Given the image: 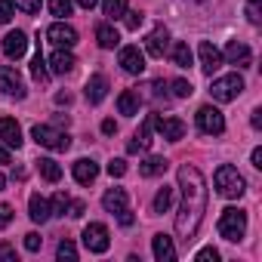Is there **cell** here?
Instances as JSON below:
<instances>
[{
  "instance_id": "cell-14",
  "label": "cell",
  "mask_w": 262,
  "mask_h": 262,
  "mask_svg": "<svg viewBox=\"0 0 262 262\" xmlns=\"http://www.w3.org/2000/svg\"><path fill=\"white\" fill-rule=\"evenodd\" d=\"M0 139L10 148H22V126L13 117H0Z\"/></svg>"
},
{
  "instance_id": "cell-50",
  "label": "cell",
  "mask_w": 262,
  "mask_h": 262,
  "mask_svg": "<svg viewBox=\"0 0 262 262\" xmlns=\"http://www.w3.org/2000/svg\"><path fill=\"white\" fill-rule=\"evenodd\" d=\"M77 4H80V7H83V10H93V7H96V4H99V0H77Z\"/></svg>"
},
{
  "instance_id": "cell-12",
  "label": "cell",
  "mask_w": 262,
  "mask_h": 262,
  "mask_svg": "<svg viewBox=\"0 0 262 262\" xmlns=\"http://www.w3.org/2000/svg\"><path fill=\"white\" fill-rule=\"evenodd\" d=\"M198 56H201V68H204V74H213V71L222 68V53H219L210 40H204V43L198 47Z\"/></svg>"
},
{
  "instance_id": "cell-1",
  "label": "cell",
  "mask_w": 262,
  "mask_h": 262,
  "mask_svg": "<svg viewBox=\"0 0 262 262\" xmlns=\"http://www.w3.org/2000/svg\"><path fill=\"white\" fill-rule=\"evenodd\" d=\"M179 188H182V207L176 216V234L179 241H194L204 213H207V182L198 167H179Z\"/></svg>"
},
{
  "instance_id": "cell-18",
  "label": "cell",
  "mask_w": 262,
  "mask_h": 262,
  "mask_svg": "<svg viewBox=\"0 0 262 262\" xmlns=\"http://www.w3.org/2000/svg\"><path fill=\"white\" fill-rule=\"evenodd\" d=\"M151 250H155V259L158 262H173L176 259V247H173V237L170 234H155Z\"/></svg>"
},
{
  "instance_id": "cell-5",
  "label": "cell",
  "mask_w": 262,
  "mask_h": 262,
  "mask_svg": "<svg viewBox=\"0 0 262 262\" xmlns=\"http://www.w3.org/2000/svg\"><path fill=\"white\" fill-rule=\"evenodd\" d=\"M244 93V77L241 74H225V77H216L213 86H210V96L216 102H231Z\"/></svg>"
},
{
  "instance_id": "cell-9",
  "label": "cell",
  "mask_w": 262,
  "mask_h": 262,
  "mask_svg": "<svg viewBox=\"0 0 262 262\" xmlns=\"http://www.w3.org/2000/svg\"><path fill=\"white\" fill-rule=\"evenodd\" d=\"M47 40L56 43L59 50H71V47L77 43V31H74L71 25H65V22H56V25L47 28Z\"/></svg>"
},
{
  "instance_id": "cell-19",
  "label": "cell",
  "mask_w": 262,
  "mask_h": 262,
  "mask_svg": "<svg viewBox=\"0 0 262 262\" xmlns=\"http://www.w3.org/2000/svg\"><path fill=\"white\" fill-rule=\"evenodd\" d=\"M105 96H108V77H105V74H93V77L86 80V99H90L93 105H99Z\"/></svg>"
},
{
  "instance_id": "cell-36",
  "label": "cell",
  "mask_w": 262,
  "mask_h": 262,
  "mask_svg": "<svg viewBox=\"0 0 262 262\" xmlns=\"http://www.w3.org/2000/svg\"><path fill=\"white\" fill-rule=\"evenodd\" d=\"M13 16H16V10H13V0H0V25H7Z\"/></svg>"
},
{
  "instance_id": "cell-44",
  "label": "cell",
  "mask_w": 262,
  "mask_h": 262,
  "mask_svg": "<svg viewBox=\"0 0 262 262\" xmlns=\"http://www.w3.org/2000/svg\"><path fill=\"white\" fill-rule=\"evenodd\" d=\"M117 219H120V225H133V222H136V216H133V213H129L126 207H123V210L117 213Z\"/></svg>"
},
{
  "instance_id": "cell-21",
  "label": "cell",
  "mask_w": 262,
  "mask_h": 262,
  "mask_svg": "<svg viewBox=\"0 0 262 262\" xmlns=\"http://www.w3.org/2000/svg\"><path fill=\"white\" fill-rule=\"evenodd\" d=\"M74 56L68 53V50H56L53 56H50V68H53V74H68V71H74Z\"/></svg>"
},
{
  "instance_id": "cell-3",
  "label": "cell",
  "mask_w": 262,
  "mask_h": 262,
  "mask_svg": "<svg viewBox=\"0 0 262 262\" xmlns=\"http://www.w3.org/2000/svg\"><path fill=\"white\" fill-rule=\"evenodd\" d=\"M31 139H34L37 145L50 148V151H68V148H71L68 133H62V129H56V126H50V123H34V126H31Z\"/></svg>"
},
{
  "instance_id": "cell-53",
  "label": "cell",
  "mask_w": 262,
  "mask_h": 262,
  "mask_svg": "<svg viewBox=\"0 0 262 262\" xmlns=\"http://www.w3.org/2000/svg\"><path fill=\"white\" fill-rule=\"evenodd\" d=\"M4 185H7V179H4V173H0V188H4Z\"/></svg>"
},
{
  "instance_id": "cell-35",
  "label": "cell",
  "mask_w": 262,
  "mask_h": 262,
  "mask_svg": "<svg viewBox=\"0 0 262 262\" xmlns=\"http://www.w3.org/2000/svg\"><path fill=\"white\" fill-rule=\"evenodd\" d=\"M123 25H126L129 31H136V28L142 25V13H136V10H126V13H123Z\"/></svg>"
},
{
  "instance_id": "cell-15",
  "label": "cell",
  "mask_w": 262,
  "mask_h": 262,
  "mask_svg": "<svg viewBox=\"0 0 262 262\" xmlns=\"http://www.w3.org/2000/svg\"><path fill=\"white\" fill-rule=\"evenodd\" d=\"M151 129H155V114H148V117H145V123L139 126L136 139L126 145V151H129V155H136V151H145V148H151Z\"/></svg>"
},
{
  "instance_id": "cell-31",
  "label": "cell",
  "mask_w": 262,
  "mask_h": 262,
  "mask_svg": "<svg viewBox=\"0 0 262 262\" xmlns=\"http://www.w3.org/2000/svg\"><path fill=\"white\" fill-rule=\"evenodd\" d=\"M173 62H176L179 68H188V65H191V50H188V43H176V47H173Z\"/></svg>"
},
{
  "instance_id": "cell-43",
  "label": "cell",
  "mask_w": 262,
  "mask_h": 262,
  "mask_svg": "<svg viewBox=\"0 0 262 262\" xmlns=\"http://www.w3.org/2000/svg\"><path fill=\"white\" fill-rule=\"evenodd\" d=\"M0 259H4V262H16V250L10 244H0Z\"/></svg>"
},
{
  "instance_id": "cell-39",
  "label": "cell",
  "mask_w": 262,
  "mask_h": 262,
  "mask_svg": "<svg viewBox=\"0 0 262 262\" xmlns=\"http://www.w3.org/2000/svg\"><path fill=\"white\" fill-rule=\"evenodd\" d=\"M56 256H59V259H77V250H74L71 241H62L59 250H56Z\"/></svg>"
},
{
  "instance_id": "cell-13",
  "label": "cell",
  "mask_w": 262,
  "mask_h": 262,
  "mask_svg": "<svg viewBox=\"0 0 262 262\" xmlns=\"http://www.w3.org/2000/svg\"><path fill=\"white\" fill-rule=\"evenodd\" d=\"M25 50H28V37H25V31H10L7 37H4V53H7V59H22L25 56Z\"/></svg>"
},
{
  "instance_id": "cell-16",
  "label": "cell",
  "mask_w": 262,
  "mask_h": 262,
  "mask_svg": "<svg viewBox=\"0 0 262 262\" xmlns=\"http://www.w3.org/2000/svg\"><path fill=\"white\" fill-rule=\"evenodd\" d=\"M225 59H228L231 65H237V68H250V65H253L250 47H247V43H237V40H231V43L225 47Z\"/></svg>"
},
{
  "instance_id": "cell-37",
  "label": "cell",
  "mask_w": 262,
  "mask_h": 262,
  "mask_svg": "<svg viewBox=\"0 0 262 262\" xmlns=\"http://www.w3.org/2000/svg\"><path fill=\"white\" fill-rule=\"evenodd\" d=\"M123 173H126V161H120V158H114V161L108 164V176H111V179H120Z\"/></svg>"
},
{
  "instance_id": "cell-42",
  "label": "cell",
  "mask_w": 262,
  "mask_h": 262,
  "mask_svg": "<svg viewBox=\"0 0 262 262\" xmlns=\"http://www.w3.org/2000/svg\"><path fill=\"white\" fill-rule=\"evenodd\" d=\"M10 219H13V207L10 204H0V228L10 225Z\"/></svg>"
},
{
  "instance_id": "cell-29",
  "label": "cell",
  "mask_w": 262,
  "mask_h": 262,
  "mask_svg": "<svg viewBox=\"0 0 262 262\" xmlns=\"http://www.w3.org/2000/svg\"><path fill=\"white\" fill-rule=\"evenodd\" d=\"M102 13L108 19H123L126 13V0H102Z\"/></svg>"
},
{
  "instance_id": "cell-49",
  "label": "cell",
  "mask_w": 262,
  "mask_h": 262,
  "mask_svg": "<svg viewBox=\"0 0 262 262\" xmlns=\"http://www.w3.org/2000/svg\"><path fill=\"white\" fill-rule=\"evenodd\" d=\"M83 210H86V207H83L80 201H77V204H71V216H83Z\"/></svg>"
},
{
  "instance_id": "cell-11",
  "label": "cell",
  "mask_w": 262,
  "mask_h": 262,
  "mask_svg": "<svg viewBox=\"0 0 262 262\" xmlns=\"http://www.w3.org/2000/svg\"><path fill=\"white\" fill-rule=\"evenodd\" d=\"M120 68L126 74H142L145 71V53L139 47H123L120 50Z\"/></svg>"
},
{
  "instance_id": "cell-10",
  "label": "cell",
  "mask_w": 262,
  "mask_h": 262,
  "mask_svg": "<svg viewBox=\"0 0 262 262\" xmlns=\"http://www.w3.org/2000/svg\"><path fill=\"white\" fill-rule=\"evenodd\" d=\"M155 129L164 139H170V142H179L185 136V123L179 117H161V114H155Z\"/></svg>"
},
{
  "instance_id": "cell-38",
  "label": "cell",
  "mask_w": 262,
  "mask_h": 262,
  "mask_svg": "<svg viewBox=\"0 0 262 262\" xmlns=\"http://www.w3.org/2000/svg\"><path fill=\"white\" fill-rule=\"evenodd\" d=\"M40 244H43V237H40L37 231H28V234H25V250H28V253H37Z\"/></svg>"
},
{
  "instance_id": "cell-20",
  "label": "cell",
  "mask_w": 262,
  "mask_h": 262,
  "mask_svg": "<svg viewBox=\"0 0 262 262\" xmlns=\"http://www.w3.org/2000/svg\"><path fill=\"white\" fill-rule=\"evenodd\" d=\"M139 105H142V99H139V93H136V90H123V93L117 96V111H120V114H126V117L139 114Z\"/></svg>"
},
{
  "instance_id": "cell-25",
  "label": "cell",
  "mask_w": 262,
  "mask_h": 262,
  "mask_svg": "<svg viewBox=\"0 0 262 262\" xmlns=\"http://www.w3.org/2000/svg\"><path fill=\"white\" fill-rule=\"evenodd\" d=\"M96 40H99L102 50H114V47L120 43V34H117V28H111V25H99V28H96Z\"/></svg>"
},
{
  "instance_id": "cell-7",
  "label": "cell",
  "mask_w": 262,
  "mask_h": 262,
  "mask_svg": "<svg viewBox=\"0 0 262 262\" xmlns=\"http://www.w3.org/2000/svg\"><path fill=\"white\" fill-rule=\"evenodd\" d=\"M83 244H86L90 253H105V250L111 247V241H108V228H105L102 222H90V225L83 228Z\"/></svg>"
},
{
  "instance_id": "cell-4",
  "label": "cell",
  "mask_w": 262,
  "mask_h": 262,
  "mask_svg": "<svg viewBox=\"0 0 262 262\" xmlns=\"http://www.w3.org/2000/svg\"><path fill=\"white\" fill-rule=\"evenodd\" d=\"M244 231H247V213L237 210V207L222 210V216H219V234L225 241H241Z\"/></svg>"
},
{
  "instance_id": "cell-45",
  "label": "cell",
  "mask_w": 262,
  "mask_h": 262,
  "mask_svg": "<svg viewBox=\"0 0 262 262\" xmlns=\"http://www.w3.org/2000/svg\"><path fill=\"white\" fill-rule=\"evenodd\" d=\"M250 161H253V167H256V170H262V148H253Z\"/></svg>"
},
{
  "instance_id": "cell-6",
  "label": "cell",
  "mask_w": 262,
  "mask_h": 262,
  "mask_svg": "<svg viewBox=\"0 0 262 262\" xmlns=\"http://www.w3.org/2000/svg\"><path fill=\"white\" fill-rule=\"evenodd\" d=\"M198 126L207 136H219V133H225V117H222L219 108L204 105V108H198Z\"/></svg>"
},
{
  "instance_id": "cell-40",
  "label": "cell",
  "mask_w": 262,
  "mask_h": 262,
  "mask_svg": "<svg viewBox=\"0 0 262 262\" xmlns=\"http://www.w3.org/2000/svg\"><path fill=\"white\" fill-rule=\"evenodd\" d=\"M194 259H198V262H219V250H216V247H204V250H198Z\"/></svg>"
},
{
  "instance_id": "cell-47",
  "label": "cell",
  "mask_w": 262,
  "mask_h": 262,
  "mask_svg": "<svg viewBox=\"0 0 262 262\" xmlns=\"http://www.w3.org/2000/svg\"><path fill=\"white\" fill-rule=\"evenodd\" d=\"M250 123H253V129H262V111H259V108L253 111V117H250Z\"/></svg>"
},
{
  "instance_id": "cell-22",
  "label": "cell",
  "mask_w": 262,
  "mask_h": 262,
  "mask_svg": "<svg viewBox=\"0 0 262 262\" xmlns=\"http://www.w3.org/2000/svg\"><path fill=\"white\" fill-rule=\"evenodd\" d=\"M96 176H99V167H96V161H86V158H80V161L74 164V179H77L80 185H90V182H96Z\"/></svg>"
},
{
  "instance_id": "cell-41",
  "label": "cell",
  "mask_w": 262,
  "mask_h": 262,
  "mask_svg": "<svg viewBox=\"0 0 262 262\" xmlns=\"http://www.w3.org/2000/svg\"><path fill=\"white\" fill-rule=\"evenodd\" d=\"M13 4H16L22 13H37V10H40V0H13Z\"/></svg>"
},
{
  "instance_id": "cell-26",
  "label": "cell",
  "mask_w": 262,
  "mask_h": 262,
  "mask_svg": "<svg viewBox=\"0 0 262 262\" xmlns=\"http://www.w3.org/2000/svg\"><path fill=\"white\" fill-rule=\"evenodd\" d=\"M167 161L164 158H145L142 164H139V173L145 176V179H151V176H161V173H167Z\"/></svg>"
},
{
  "instance_id": "cell-34",
  "label": "cell",
  "mask_w": 262,
  "mask_h": 262,
  "mask_svg": "<svg viewBox=\"0 0 262 262\" xmlns=\"http://www.w3.org/2000/svg\"><path fill=\"white\" fill-rule=\"evenodd\" d=\"M170 86H173V96H179V99H188V96L194 93V86H191V80H182V77H179V80H173Z\"/></svg>"
},
{
  "instance_id": "cell-48",
  "label": "cell",
  "mask_w": 262,
  "mask_h": 262,
  "mask_svg": "<svg viewBox=\"0 0 262 262\" xmlns=\"http://www.w3.org/2000/svg\"><path fill=\"white\" fill-rule=\"evenodd\" d=\"M247 16H250V22H253V25L259 22V10H256V4H250V10H247Z\"/></svg>"
},
{
  "instance_id": "cell-52",
  "label": "cell",
  "mask_w": 262,
  "mask_h": 262,
  "mask_svg": "<svg viewBox=\"0 0 262 262\" xmlns=\"http://www.w3.org/2000/svg\"><path fill=\"white\" fill-rule=\"evenodd\" d=\"M0 164H10V151L4 145H0Z\"/></svg>"
},
{
  "instance_id": "cell-17",
  "label": "cell",
  "mask_w": 262,
  "mask_h": 262,
  "mask_svg": "<svg viewBox=\"0 0 262 262\" xmlns=\"http://www.w3.org/2000/svg\"><path fill=\"white\" fill-rule=\"evenodd\" d=\"M167 40H170V31H167L164 25H158V28L148 34V40H145V50H148V56L161 59V56H164V50H167Z\"/></svg>"
},
{
  "instance_id": "cell-24",
  "label": "cell",
  "mask_w": 262,
  "mask_h": 262,
  "mask_svg": "<svg viewBox=\"0 0 262 262\" xmlns=\"http://www.w3.org/2000/svg\"><path fill=\"white\" fill-rule=\"evenodd\" d=\"M28 216L34 219V222H47L53 213H50V201L47 198H40V194H31V201H28Z\"/></svg>"
},
{
  "instance_id": "cell-33",
  "label": "cell",
  "mask_w": 262,
  "mask_h": 262,
  "mask_svg": "<svg viewBox=\"0 0 262 262\" xmlns=\"http://www.w3.org/2000/svg\"><path fill=\"white\" fill-rule=\"evenodd\" d=\"M71 0H50V13L53 16H59V19H65V16H71Z\"/></svg>"
},
{
  "instance_id": "cell-30",
  "label": "cell",
  "mask_w": 262,
  "mask_h": 262,
  "mask_svg": "<svg viewBox=\"0 0 262 262\" xmlns=\"http://www.w3.org/2000/svg\"><path fill=\"white\" fill-rule=\"evenodd\" d=\"M31 74H34V80H37V83H47V80H50V71H47V62H43V56H40V53L31 59Z\"/></svg>"
},
{
  "instance_id": "cell-2",
  "label": "cell",
  "mask_w": 262,
  "mask_h": 262,
  "mask_svg": "<svg viewBox=\"0 0 262 262\" xmlns=\"http://www.w3.org/2000/svg\"><path fill=\"white\" fill-rule=\"evenodd\" d=\"M213 182H216V191H219L222 198H228V201H234V198H241V194L247 191V182H244V176H241V173H237L231 164H222V167L216 170Z\"/></svg>"
},
{
  "instance_id": "cell-28",
  "label": "cell",
  "mask_w": 262,
  "mask_h": 262,
  "mask_svg": "<svg viewBox=\"0 0 262 262\" xmlns=\"http://www.w3.org/2000/svg\"><path fill=\"white\" fill-rule=\"evenodd\" d=\"M170 207H173V188H167V185H164V188L155 194V204H151V210H155V213H167Z\"/></svg>"
},
{
  "instance_id": "cell-23",
  "label": "cell",
  "mask_w": 262,
  "mask_h": 262,
  "mask_svg": "<svg viewBox=\"0 0 262 262\" xmlns=\"http://www.w3.org/2000/svg\"><path fill=\"white\" fill-rule=\"evenodd\" d=\"M102 207H105L108 213H120V210L126 207V191H123V188H108L105 198H102Z\"/></svg>"
},
{
  "instance_id": "cell-51",
  "label": "cell",
  "mask_w": 262,
  "mask_h": 262,
  "mask_svg": "<svg viewBox=\"0 0 262 262\" xmlns=\"http://www.w3.org/2000/svg\"><path fill=\"white\" fill-rule=\"evenodd\" d=\"M56 102H59V105H68V102H71V96H68V93H59V96H56Z\"/></svg>"
},
{
  "instance_id": "cell-32",
  "label": "cell",
  "mask_w": 262,
  "mask_h": 262,
  "mask_svg": "<svg viewBox=\"0 0 262 262\" xmlns=\"http://www.w3.org/2000/svg\"><path fill=\"white\" fill-rule=\"evenodd\" d=\"M71 207V201H68V194L65 191H59L56 198H53V204H50V213L53 216H65V210Z\"/></svg>"
},
{
  "instance_id": "cell-54",
  "label": "cell",
  "mask_w": 262,
  "mask_h": 262,
  "mask_svg": "<svg viewBox=\"0 0 262 262\" xmlns=\"http://www.w3.org/2000/svg\"><path fill=\"white\" fill-rule=\"evenodd\" d=\"M250 4H259V0H250Z\"/></svg>"
},
{
  "instance_id": "cell-46",
  "label": "cell",
  "mask_w": 262,
  "mask_h": 262,
  "mask_svg": "<svg viewBox=\"0 0 262 262\" xmlns=\"http://www.w3.org/2000/svg\"><path fill=\"white\" fill-rule=\"evenodd\" d=\"M102 133H105V136L117 133V123H114V120H102Z\"/></svg>"
},
{
  "instance_id": "cell-8",
  "label": "cell",
  "mask_w": 262,
  "mask_h": 262,
  "mask_svg": "<svg viewBox=\"0 0 262 262\" xmlns=\"http://www.w3.org/2000/svg\"><path fill=\"white\" fill-rule=\"evenodd\" d=\"M0 90L7 96H16V99H25V93H28L22 74L16 68H10V65H0Z\"/></svg>"
},
{
  "instance_id": "cell-27",
  "label": "cell",
  "mask_w": 262,
  "mask_h": 262,
  "mask_svg": "<svg viewBox=\"0 0 262 262\" xmlns=\"http://www.w3.org/2000/svg\"><path fill=\"white\" fill-rule=\"evenodd\" d=\"M37 170H40V176H43L47 182H59V179H62V167H59L53 158H40V161H37Z\"/></svg>"
}]
</instances>
